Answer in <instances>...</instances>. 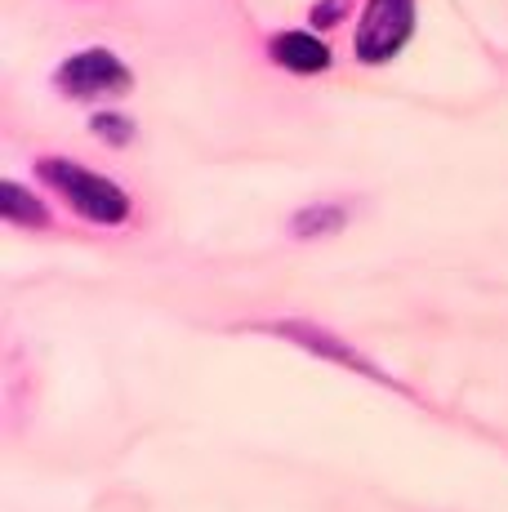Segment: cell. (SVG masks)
<instances>
[{
	"instance_id": "1",
	"label": "cell",
	"mask_w": 508,
	"mask_h": 512,
	"mask_svg": "<svg viewBox=\"0 0 508 512\" xmlns=\"http://www.w3.org/2000/svg\"><path fill=\"white\" fill-rule=\"evenodd\" d=\"M36 174H41L45 187H54L58 196L67 201V210L81 214L85 223L94 228H121L130 223L134 214V201L121 183L103 179V174L85 170L81 161H67V156H41L36 161Z\"/></svg>"
},
{
	"instance_id": "2",
	"label": "cell",
	"mask_w": 508,
	"mask_h": 512,
	"mask_svg": "<svg viewBox=\"0 0 508 512\" xmlns=\"http://www.w3.org/2000/svg\"><path fill=\"white\" fill-rule=\"evenodd\" d=\"M54 90L72 103H112L134 90V72L125 67V58L107 45H90L67 54L54 67Z\"/></svg>"
},
{
	"instance_id": "3",
	"label": "cell",
	"mask_w": 508,
	"mask_h": 512,
	"mask_svg": "<svg viewBox=\"0 0 508 512\" xmlns=\"http://www.w3.org/2000/svg\"><path fill=\"white\" fill-rule=\"evenodd\" d=\"M419 0H366L353 32V58L361 67H384L410 45L415 36Z\"/></svg>"
},
{
	"instance_id": "4",
	"label": "cell",
	"mask_w": 508,
	"mask_h": 512,
	"mask_svg": "<svg viewBox=\"0 0 508 512\" xmlns=\"http://www.w3.org/2000/svg\"><path fill=\"white\" fill-rule=\"evenodd\" d=\"M259 330H268V334H277V339H286V343H299L304 352H317V357H330V361H339V366H348V370H357V374H366V379H375V383H393V379H384L375 366H370L361 352H353L344 339H335L330 330H317V326H308V321H268V326H259Z\"/></svg>"
},
{
	"instance_id": "5",
	"label": "cell",
	"mask_w": 508,
	"mask_h": 512,
	"mask_svg": "<svg viewBox=\"0 0 508 512\" xmlns=\"http://www.w3.org/2000/svg\"><path fill=\"white\" fill-rule=\"evenodd\" d=\"M268 58L281 67V72H295V76L330 72V63H335L330 45L312 32H277L268 41Z\"/></svg>"
},
{
	"instance_id": "6",
	"label": "cell",
	"mask_w": 508,
	"mask_h": 512,
	"mask_svg": "<svg viewBox=\"0 0 508 512\" xmlns=\"http://www.w3.org/2000/svg\"><path fill=\"white\" fill-rule=\"evenodd\" d=\"M0 219L9 223V228H50V210H45V201L36 192H27L18 179H5L0 183Z\"/></svg>"
},
{
	"instance_id": "7",
	"label": "cell",
	"mask_w": 508,
	"mask_h": 512,
	"mask_svg": "<svg viewBox=\"0 0 508 512\" xmlns=\"http://www.w3.org/2000/svg\"><path fill=\"white\" fill-rule=\"evenodd\" d=\"M348 228V210L335 201H321V205H304V210L290 219V232L299 241H317V236H335Z\"/></svg>"
},
{
	"instance_id": "8",
	"label": "cell",
	"mask_w": 508,
	"mask_h": 512,
	"mask_svg": "<svg viewBox=\"0 0 508 512\" xmlns=\"http://www.w3.org/2000/svg\"><path fill=\"white\" fill-rule=\"evenodd\" d=\"M90 134L107 147H130L134 143V121L121 112H94L90 116Z\"/></svg>"
},
{
	"instance_id": "9",
	"label": "cell",
	"mask_w": 508,
	"mask_h": 512,
	"mask_svg": "<svg viewBox=\"0 0 508 512\" xmlns=\"http://www.w3.org/2000/svg\"><path fill=\"white\" fill-rule=\"evenodd\" d=\"M344 14H348V0H317V5H312V27H317V32L339 27Z\"/></svg>"
}]
</instances>
